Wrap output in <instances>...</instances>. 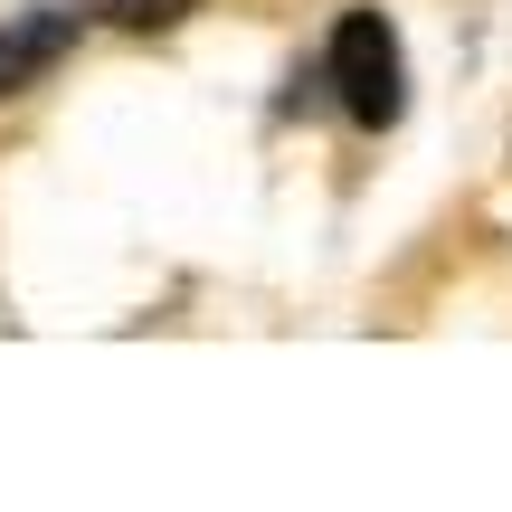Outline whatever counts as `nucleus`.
<instances>
[{
	"label": "nucleus",
	"instance_id": "2",
	"mask_svg": "<svg viewBox=\"0 0 512 512\" xmlns=\"http://www.w3.org/2000/svg\"><path fill=\"white\" fill-rule=\"evenodd\" d=\"M76 48V10H29L0 29V95H19L29 76H48L57 57Z\"/></svg>",
	"mask_w": 512,
	"mask_h": 512
},
{
	"label": "nucleus",
	"instance_id": "1",
	"mask_svg": "<svg viewBox=\"0 0 512 512\" xmlns=\"http://www.w3.org/2000/svg\"><path fill=\"white\" fill-rule=\"evenodd\" d=\"M323 76H332V95H342V114L351 124H399V105H408V67H399V29H389L380 10H342L332 19V57H323Z\"/></svg>",
	"mask_w": 512,
	"mask_h": 512
},
{
	"label": "nucleus",
	"instance_id": "3",
	"mask_svg": "<svg viewBox=\"0 0 512 512\" xmlns=\"http://www.w3.org/2000/svg\"><path fill=\"white\" fill-rule=\"evenodd\" d=\"M190 10L200 0H95V19H114V29H181Z\"/></svg>",
	"mask_w": 512,
	"mask_h": 512
}]
</instances>
